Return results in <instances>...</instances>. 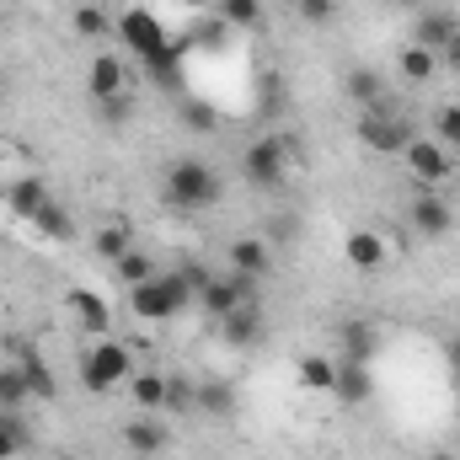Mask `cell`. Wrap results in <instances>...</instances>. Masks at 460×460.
I'll list each match as a JSON object with an SVG mask.
<instances>
[{"label": "cell", "mask_w": 460, "mask_h": 460, "mask_svg": "<svg viewBox=\"0 0 460 460\" xmlns=\"http://www.w3.org/2000/svg\"><path fill=\"white\" fill-rule=\"evenodd\" d=\"M113 273L123 279V284H128V289H134V284L155 279V257H150V252H139V246H128V252H123V257L113 262Z\"/></svg>", "instance_id": "obj_26"}, {"label": "cell", "mask_w": 460, "mask_h": 460, "mask_svg": "<svg viewBox=\"0 0 460 460\" xmlns=\"http://www.w3.org/2000/svg\"><path fill=\"white\" fill-rule=\"evenodd\" d=\"M134 407L139 412H161L166 407V375H155V369H145V375H134Z\"/></svg>", "instance_id": "obj_24"}, {"label": "cell", "mask_w": 460, "mask_h": 460, "mask_svg": "<svg viewBox=\"0 0 460 460\" xmlns=\"http://www.w3.org/2000/svg\"><path fill=\"white\" fill-rule=\"evenodd\" d=\"M343 257L358 273H380V268H385V241H380V230H348Z\"/></svg>", "instance_id": "obj_12"}, {"label": "cell", "mask_w": 460, "mask_h": 460, "mask_svg": "<svg viewBox=\"0 0 460 460\" xmlns=\"http://www.w3.org/2000/svg\"><path fill=\"white\" fill-rule=\"evenodd\" d=\"M220 22L226 27H257L262 22V0H220Z\"/></svg>", "instance_id": "obj_31"}, {"label": "cell", "mask_w": 460, "mask_h": 460, "mask_svg": "<svg viewBox=\"0 0 460 460\" xmlns=\"http://www.w3.org/2000/svg\"><path fill=\"white\" fill-rule=\"evenodd\" d=\"M177 118H182V128H193V134H215V128H220V113H215L209 102H193V97L177 102Z\"/></svg>", "instance_id": "obj_29"}, {"label": "cell", "mask_w": 460, "mask_h": 460, "mask_svg": "<svg viewBox=\"0 0 460 460\" xmlns=\"http://www.w3.org/2000/svg\"><path fill=\"white\" fill-rule=\"evenodd\" d=\"M32 226H38L43 241H70V235H75V215H70L65 204H54V199H49V204L32 215Z\"/></svg>", "instance_id": "obj_22"}, {"label": "cell", "mask_w": 460, "mask_h": 460, "mask_svg": "<svg viewBox=\"0 0 460 460\" xmlns=\"http://www.w3.org/2000/svg\"><path fill=\"white\" fill-rule=\"evenodd\" d=\"M434 460H460V456H445V450H439V456H434Z\"/></svg>", "instance_id": "obj_42"}, {"label": "cell", "mask_w": 460, "mask_h": 460, "mask_svg": "<svg viewBox=\"0 0 460 460\" xmlns=\"http://www.w3.org/2000/svg\"><path fill=\"white\" fill-rule=\"evenodd\" d=\"M123 445H128L134 456H161V450H166V429L155 423V412H139V418L123 423Z\"/></svg>", "instance_id": "obj_14"}, {"label": "cell", "mask_w": 460, "mask_h": 460, "mask_svg": "<svg viewBox=\"0 0 460 460\" xmlns=\"http://www.w3.org/2000/svg\"><path fill=\"white\" fill-rule=\"evenodd\" d=\"M445 358H450V369L460 375V338H450V343H445Z\"/></svg>", "instance_id": "obj_40"}, {"label": "cell", "mask_w": 460, "mask_h": 460, "mask_svg": "<svg viewBox=\"0 0 460 460\" xmlns=\"http://www.w3.org/2000/svg\"><path fill=\"white\" fill-rule=\"evenodd\" d=\"M241 177H246L257 193H273V188H284V177H289V145H284L279 134H262V139H252V145L241 150Z\"/></svg>", "instance_id": "obj_4"}, {"label": "cell", "mask_w": 460, "mask_h": 460, "mask_svg": "<svg viewBox=\"0 0 460 460\" xmlns=\"http://www.w3.org/2000/svg\"><path fill=\"white\" fill-rule=\"evenodd\" d=\"M161 188H166V204H172V209H188V215H199V209H215V204H220V193H226L220 172H215L209 161H199V155H182V161H172Z\"/></svg>", "instance_id": "obj_2"}, {"label": "cell", "mask_w": 460, "mask_h": 460, "mask_svg": "<svg viewBox=\"0 0 460 460\" xmlns=\"http://www.w3.org/2000/svg\"><path fill=\"white\" fill-rule=\"evenodd\" d=\"M22 402H32V391H27V380H22V369L11 358V364H0V412H11Z\"/></svg>", "instance_id": "obj_28"}, {"label": "cell", "mask_w": 460, "mask_h": 460, "mask_svg": "<svg viewBox=\"0 0 460 460\" xmlns=\"http://www.w3.org/2000/svg\"><path fill=\"white\" fill-rule=\"evenodd\" d=\"M434 128H439L434 139H439L445 150H460V97H450V102L434 108Z\"/></svg>", "instance_id": "obj_30"}, {"label": "cell", "mask_w": 460, "mask_h": 460, "mask_svg": "<svg viewBox=\"0 0 460 460\" xmlns=\"http://www.w3.org/2000/svg\"><path fill=\"white\" fill-rule=\"evenodd\" d=\"M177 273H182V284H188V289H193V300H199V289H204V284H209V279H215V268H209V262H199V257H193V262H182V268H177Z\"/></svg>", "instance_id": "obj_36"}, {"label": "cell", "mask_w": 460, "mask_h": 460, "mask_svg": "<svg viewBox=\"0 0 460 460\" xmlns=\"http://www.w3.org/2000/svg\"><path fill=\"white\" fill-rule=\"evenodd\" d=\"M128 305L145 322H172V316H182L193 305V289L182 284V273H155V279H145V284L128 289Z\"/></svg>", "instance_id": "obj_3"}, {"label": "cell", "mask_w": 460, "mask_h": 460, "mask_svg": "<svg viewBox=\"0 0 460 460\" xmlns=\"http://www.w3.org/2000/svg\"><path fill=\"white\" fill-rule=\"evenodd\" d=\"M16 369H22V380H27V391H32L38 402H54V396H59V380H54V369H49V364H43L32 348H22V353H16Z\"/></svg>", "instance_id": "obj_17"}, {"label": "cell", "mask_w": 460, "mask_h": 460, "mask_svg": "<svg viewBox=\"0 0 460 460\" xmlns=\"http://www.w3.org/2000/svg\"><path fill=\"white\" fill-rule=\"evenodd\" d=\"M65 311L92 332V338H108V322H113V311H108V300L97 295V289H70L65 295Z\"/></svg>", "instance_id": "obj_11"}, {"label": "cell", "mask_w": 460, "mask_h": 460, "mask_svg": "<svg viewBox=\"0 0 460 460\" xmlns=\"http://www.w3.org/2000/svg\"><path fill=\"white\" fill-rule=\"evenodd\" d=\"M134 118V97L128 92H118V97H102L97 102V123H108V128H123Z\"/></svg>", "instance_id": "obj_33"}, {"label": "cell", "mask_w": 460, "mask_h": 460, "mask_svg": "<svg viewBox=\"0 0 460 460\" xmlns=\"http://www.w3.org/2000/svg\"><path fill=\"white\" fill-rule=\"evenodd\" d=\"M295 380H300L305 391H327V396H332V385H338V358H322V353H305V358L295 364Z\"/></svg>", "instance_id": "obj_19"}, {"label": "cell", "mask_w": 460, "mask_h": 460, "mask_svg": "<svg viewBox=\"0 0 460 460\" xmlns=\"http://www.w3.org/2000/svg\"><path fill=\"white\" fill-rule=\"evenodd\" d=\"M27 445V434H22V423H11V418H0V460H11L16 450Z\"/></svg>", "instance_id": "obj_37"}, {"label": "cell", "mask_w": 460, "mask_h": 460, "mask_svg": "<svg viewBox=\"0 0 460 460\" xmlns=\"http://www.w3.org/2000/svg\"><path fill=\"white\" fill-rule=\"evenodd\" d=\"M343 343H348L343 358H358V364H364V358L375 353V332H369L364 322H348V327H343Z\"/></svg>", "instance_id": "obj_34"}, {"label": "cell", "mask_w": 460, "mask_h": 460, "mask_svg": "<svg viewBox=\"0 0 460 460\" xmlns=\"http://www.w3.org/2000/svg\"><path fill=\"white\" fill-rule=\"evenodd\" d=\"M332 396H343V402H364V396H369V375H364L358 358H338V385H332Z\"/></svg>", "instance_id": "obj_25"}, {"label": "cell", "mask_w": 460, "mask_h": 460, "mask_svg": "<svg viewBox=\"0 0 460 460\" xmlns=\"http://www.w3.org/2000/svg\"><path fill=\"white\" fill-rule=\"evenodd\" d=\"M5 204H11V215H16V220H27V226H32V215L49 204V188H43V177H16V182L5 188Z\"/></svg>", "instance_id": "obj_15"}, {"label": "cell", "mask_w": 460, "mask_h": 460, "mask_svg": "<svg viewBox=\"0 0 460 460\" xmlns=\"http://www.w3.org/2000/svg\"><path fill=\"white\" fill-rule=\"evenodd\" d=\"M402 161H407V172H412V182H418L423 193L445 188V182H450V172H456L450 150H445L439 139H429V134H412V139H407V150H402Z\"/></svg>", "instance_id": "obj_7"}, {"label": "cell", "mask_w": 460, "mask_h": 460, "mask_svg": "<svg viewBox=\"0 0 460 460\" xmlns=\"http://www.w3.org/2000/svg\"><path fill=\"white\" fill-rule=\"evenodd\" d=\"M396 5H402V11H429L434 0H396Z\"/></svg>", "instance_id": "obj_41"}, {"label": "cell", "mask_w": 460, "mask_h": 460, "mask_svg": "<svg viewBox=\"0 0 460 460\" xmlns=\"http://www.w3.org/2000/svg\"><path fill=\"white\" fill-rule=\"evenodd\" d=\"M252 284L257 279H246V273H215L204 289H199V311L204 316H215V322H226L230 311H241V305H252Z\"/></svg>", "instance_id": "obj_8"}, {"label": "cell", "mask_w": 460, "mask_h": 460, "mask_svg": "<svg viewBox=\"0 0 460 460\" xmlns=\"http://www.w3.org/2000/svg\"><path fill=\"white\" fill-rule=\"evenodd\" d=\"M268 268H273V252H268L257 235H241V241H230V273L268 279Z\"/></svg>", "instance_id": "obj_13"}, {"label": "cell", "mask_w": 460, "mask_h": 460, "mask_svg": "<svg viewBox=\"0 0 460 460\" xmlns=\"http://www.w3.org/2000/svg\"><path fill=\"white\" fill-rule=\"evenodd\" d=\"M407 220H412V230L423 241H439V235H450V226H456V215H450V204L439 193H418L412 209H407Z\"/></svg>", "instance_id": "obj_9"}, {"label": "cell", "mask_w": 460, "mask_h": 460, "mask_svg": "<svg viewBox=\"0 0 460 460\" xmlns=\"http://www.w3.org/2000/svg\"><path fill=\"white\" fill-rule=\"evenodd\" d=\"M134 375V353L113 338H97V343L86 348V358H81V385L92 391V396H102V391H113L118 380H128Z\"/></svg>", "instance_id": "obj_5"}, {"label": "cell", "mask_w": 460, "mask_h": 460, "mask_svg": "<svg viewBox=\"0 0 460 460\" xmlns=\"http://www.w3.org/2000/svg\"><path fill=\"white\" fill-rule=\"evenodd\" d=\"M92 246H97V257H102V262H118V257L134 246V235H128L123 220H108V226L97 230V241H92Z\"/></svg>", "instance_id": "obj_27"}, {"label": "cell", "mask_w": 460, "mask_h": 460, "mask_svg": "<svg viewBox=\"0 0 460 460\" xmlns=\"http://www.w3.org/2000/svg\"><path fill=\"white\" fill-rule=\"evenodd\" d=\"M434 75H439V54L423 49V43H407V49H402V81L423 86V81H434Z\"/></svg>", "instance_id": "obj_21"}, {"label": "cell", "mask_w": 460, "mask_h": 460, "mask_svg": "<svg viewBox=\"0 0 460 460\" xmlns=\"http://www.w3.org/2000/svg\"><path fill=\"white\" fill-rule=\"evenodd\" d=\"M0 97H5V86H0Z\"/></svg>", "instance_id": "obj_44"}, {"label": "cell", "mask_w": 460, "mask_h": 460, "mask_svg": "<svg viewBox=\"0 0 460 460\" xmlns=\"http://www.w3.org/2000/svg\"><path fill=\"white\" fill-rule=\"evenodd\" d=\"M123 81H128V70H123V59L118 54H97L92 59V70H86V86H92V97L102 102V97H118L123 92Z\"/></svg>", "instance_id": "obj_16"}, {"label": "cell", "mask_w": 460, "mask_h": 460, "mask_svg": "<svg viewBox=\"0 0 460 460\" xmlns=\"http://www.w3.org/2000/svg\"><path fill=\"white\" fill-rule=\"evenodd\" d=\"M108 27H113V22H108V11H102L97 0L75 5V32H81V38H108Z\"/></svg>", "instance_id": "obj_32"}, {"label": "cell", "mask_w": 460, "mask_h": 460, "mask_svg": "<svg viewBox=\"0 0 460 460\" xmlns=\"http://www.w3.org/2000/svg\"><path fill=\"white\" fill-rule=\"evenodd\" d=\"M439 65H445V70H460V27H456V38L445 43V54H439Z\"/></svg>", "instance_id": "obj_39"}, {"label": "cell", "mask_w": 460, "mask_h": 460, "mask_svg": "<svg viewBox=\"0 0 460 460\" xmlns=\"http://www.w3.org/2000/svg\"><path fill=\"white\" fill-rule=\"evenodd\" d=\"M353 134H358V145H364V150H375V155H402V150H407V139H412L407 118L391 113V108H364L358 123H353Z\"/></svg>", "instance_id": "obj_6"}, {"label": "cell", "mask_w": 460, "mask_h": 460, "mask_svg": "<svg viewBox=\"0 0 460 460\" xmlns=\"http://www.w3.org/2000/svg\"><path fill=\"white\" fill-rule=\"evenodd\" d=\"M118 38H123V49L134 54V59H145L166 86H177V59H182V43H172L166 38V27L145 11V5H134V11H123L118 16Z\"/></svg>", "instance_id": "obj_1"}, {"label": "cell", "mask_w": 460, "mask_h": 460, "mask_svg": "<svg viewBox=\"0 0 460 460\" xmlns=\"http://www.w3.org/2000/svg\"><path fill=\"white\" fill-rule=\"evenodd\" d=\"M295 5H300V22H311V27L338 16V0H295Z\"/></svg>", "instance_id": "obj_35"}, {"label": "cell", "mask_w": 460, "mask_h": 460, "mask_svg": "<svg viewBox=\"0 0 460 460\" xmlns=\"http://www.w3.org/2000/svg\"><path fill=\"white\" fill-rule=\"evenodd\" d=\"M460 16H450L445 5H429V11H418L412 16V43H423V49H434V54H445V43L456 38Z\"/></svg>", "instance_id": "obj_10"}, {"label": "cell", "mask_w": 460, "mask_h": 460, "mask_svg": "<svg viewBox=\"0 0 460 460\" xmlns=\"http://www.w3.org/2000/svg\"><path fill=\"white\" fill-rule=\"evenodd\" d=\"M220 338H226L230 348H252L257 338H262V311H257V305L230 311L226 322H220Z\"/></svg>", "instance_id": "obj_18"}, {"label": "cell", "mask_w": 460, "mask_h": 460, "mask_svg": "<svg viewBox=\"0 0 460 460\" xmlns=\"http://www.w3.org/2000/svg\"><path fill=\"white\" fill-rule=\"evenodd\" d=\"M193 407H204V412H215V418H230V412H235V385H230V380H204V385L193 391Z\"/></svg>", "instance_id": "obj_23"}, {"label": "cell", "mask_w": 460, "mask_h": 460, "mask_svg": "<svg viewBox=\"0 0 460 460\" xmlns=\"http://www.w3.org/2000/svg\"><path fill=\"white\" fill-rule=\"evenodd\" d=\"M59 460H81V456H59Z\"/></svg>", "instance_id": "obj_43"}, {"label": "cell", "mask_w": 460, "mask_h": 460, "mask_svg": "<svg viewBox=\"0 0 460 460\" xmlns=\"http://www.w3.org/2000/svg\"><path fill=\"white\" fill-rule=\"evenodd\" d=\"M193 391H199V385H188V380H166V407L188 412V407H193Z\"/></svg>", "instance_id": "obj_38"}, {"label": "cell", "mask_w": 460, "mask_h": 460, "mask_svg": "<svg viewBox=\"0 0 460 460\" xmlns=\"http://www.w3.org/2000/svg\"><path fill=\"white\" fill-rule=\"evenodd\" d=\"M348 97L358 108H391L385 102V75L380 70H348Z\"/></svg>", "instance_id": "obj_20"}]
</instances>
